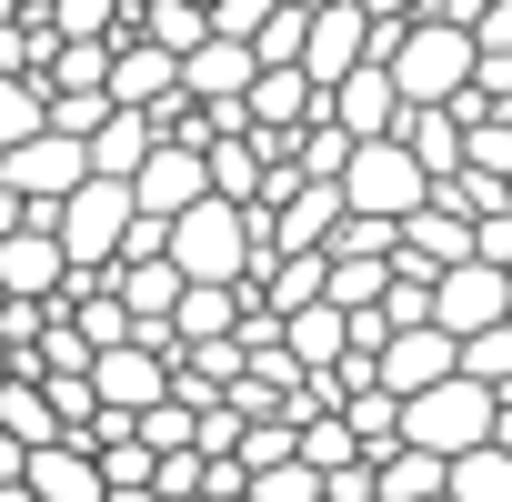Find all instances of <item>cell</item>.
<instances>
[{
	"mask_svg": "<svg viewBox=\"0 0 512 502\" xmlns=\"http://www.w3.org/2000/svg\"><path fill=\"white\" fill-rule=\"evenodd\" d=\"M502 312H512V282H502V272H482V262H452V272L432 282V332H452V342L502 332Z\"/></svg>",
	"mask_w": 512,
	"mask_h": 502,
	"instance_id": "obj_4",
	"label": "cell"
},
{
	"mask_svg": "<svg viewBox=\"0 0 512 502\" xmlns=\"http://www.w3.org/2000/svg\"><path fill=\"white\" fill-rule=\"evenodd\" d=\"M201 11H211V41H241V51H251V31H262L282 0H201Z\"/></svg>",
	"mask_w": 512,
	"mask_h": 502,
	"instance_id": "obj_23",
	"label": "cell"
},
{
	"mask_svg": "<svg viewBox=\"0 0 512 502\" xmlns=\"http://www.w3.org/2000/svg\"><path fill=\"white\" fill-rule=\"evenodd\" d=\"M502 211H512V181H502Z\"/></svg>",
	"mask_w": 512,
	"mask_h": 502,
	"instance_id": "obj_29",
	"label": "cell"
},
{
	"mask_svg": "<svg viewBox=\"0 0 512 502\" xmlns=\"http://www.w3.org/2000/svg\"><path fill=\"white\" fill-rule=\"evenodd\" d=\"M282 352H292L302 372H332V362L352 352V322H342L332 302H312V312H292V322H282Z\"/></svg>",
	"mask_w": 512,
	"mask_h": 502,
	"instance_id": "obj_16",
	"label": "cell"
},
{
	"mask_svg": "<svg viewBox=\"0 0 512 502\" xmlns=\"http://www.w3.org/2000/svg\"><path fill=\"white\" fill-rule=\"evenodd\" d=\"M41 131V81H0V151H21Z\"/></svg>",
	"mask_w": 512,
	"mask_h": 502,
	"instance_id": "obj_22",
	"label": "cell"
},
{
	"mask_svg": "<svg viewBox=\"0 0 512 502\" xmlns=\"http://www.w3.org/2000/svg\"><path fill=\"white\" fill-rule=\"evenodd\" d=\"M251 502H322V472L282 462V472H251Z\"/></svg>",
	"mask_w": 512,
	"mask_h": 502,
	"instance_id": "obj_24",
	"label": "cell"
},
{
	"mask_svg": "<svg viewBox=\"0 0 512 502\" xmlns=\"http://www.w3.org/2000/svg\"><path fill=\"white\" fill-rule=\"evenodd\" d=\"M121 231H131V191H121V181H81V191L51 211V241H61L71 282H101V272L121 262Z\"/></svg>",
	"mask_w": 512,
	"mask_h": 502,
	"instance_id": "obj_3",
	"label": "cell"
},
{
	"mask_svg": "<svg viewBox=\"0 0 512 502\" xmlns=\"http://www.w3.org/2000/svg\"><path fill=\"white\" fill-rule=\"evenodd\" d=\"M372 502H442V462L432 452H382L372 462Z\"/></svg>",
	"mask_w": 512,
	"mask_h": 502,
	"instance_id": "obj_20",
	"label": "cell"
},
{
	"mask_svg": "<svg viewBox=\"0 0 512 502\" xmlns=\"http://www.w3.org/2000/svg\"><path fill=\"white\" fill-rule=\"evenodd\" d=\"M251 81H262V61H251L241 41H201V51L181 61V101H201V111H241Z\"/></svg>",
	"mask_w": 512,
	"mask_h": 502,
	"instance_id": "obj_10",
	"label": "cell"
},
{
	"mask_svg": "<svg viewBox=\"0 0 512 502\" xmlns=\"http://www.w3.org/2000/svg\"><path fill=\"white\" fill-rule=\"evenodd\" d=\"M31 502H101V462L81 452V442H51V452H31Z\"/></svg>",
	"mask_w": 512,
	"mask_h": 502,
	"instance_id": "obj_14",
	"label": "cell"
},
{
	"mask_svg": "<svg viewBox=\"0 0 512 502\" xmlns=\"http://www.w3.org/2000/svg\"><path fill=\"white\" fill-rule=\"evenodd\" d=\"M131 442H141L151 462H171V452H191V412H181V402H151V412L131 422Z\"/></svg>",
	"mask_w": 512,
	"mask_h": 502,
	"instance_id": "obj_21",
	"label": "cell"
},
{
	"mask_svg": "<svg viewBox=\"0 0 512 502\" xmlns=\"http://www.w3.org/2000/svg\"><path fill=\"white\" fill-rule=\"evenodd\" d=\"M131 41H151L161 61H191V51L211 41V11H201V0H151V11L131 21Z\"/></svg>",
	"mask_w": 512,
	"mask_h": 502,
	"instance_id": "obj_15",
	"label": "cell"
},
{
	"mask_svg": "<svg viewBox=\"0 0 512 502\" xmlns=\"http://www.w3.org/2000/svg\"><path fill=\"white\" fill-rule=\"evenodd\" d=\"M442 502H512V452H462V462H442Z\"/></svg>",
	"mask_w": 512,
	"mask_h": 502,
	"instance_id": "obj_19",
	"label": "cell"
},
{
	"mask_svg": "<svg viewBox=\"0 0 512 502\" xmlns=\"http://www.w3.org/2000/svg\"><path fill=\"white\" fill-rule=\"evenodd\" d=\"M151 141H161V131H151L141 111H111V121L81 141V161H91V181H131V171L151 161Z\"/></svg>",
	"mask_w": 512,
	"mask_h": 502,
	"instance_id": "obj_13",
	"label": "cell"
},
{
	"mask_svg": "<svg viewBox=\"0 0 512 502\" xmlns=\"http://www.w3.org/2000/svg\"><path fill=\"white\" fill-rule=\"evenodd\" d=\"M362 61H372V21L352 11V0H342V11H312V31H302V61H292V71H302L312 91H332V81H352Z\"/></svg>",
	"mask_w": 512,
	"mask_h": 502,
	"instance_id": "obj_7",
	"label": "cell"
},
{
	"mask_svg": "<svg viewBox=\"0 0 512 502\" xmlns=\"http://www.w3.org/2000/svg\"><path fill=\"white\" fill-rule=\"evenodd\" d=\"M432 382H452V332H392V342L372 352V392L412 402V392H432Z\"/></svg>",
	"mask_w": 512,
	"mask_h": 502,
	"instance_id": "obj_9",
	"label": "cell"
},
{
	"mask_svg": "<svg viewBox=\"0 0 512 502\" xmlns=\"http://www.w3.org/2000/svg\"><path fill=\"white\" fill-rule=\"evenodd\" d=\"M342 221H382V231H402L422 201H432V181L412 171V151L402 141H352V161H342Z\"/></svg>",
	"mask_w": 512,
	"mask_h": 502,
	"instance_id": "obj_1",
	"label": "cell"
},
{
	"mask_svg": "<svg viewBox=\"0 0 512 502\" xmlns=\"http://www.w3.org/2000/svg\"><path fill=\"white\" fill-rule=\"evenodd\" d=\"M492 442V392L482 382H432V392H412L402 402V452H432V462H462V452H482Z\"/></svg>",
	"mask_w": 512,
	"mask_h": 502,
	"instance_id": "obj_2",
	"label": "cell"
},
{
	"mask_svg": "<svg viewBox=\"0 0 512 502\" xmlns=\"http://www.w3.org/2000/svg\"><path fill=\"white\" fill-rule=\"evenodd\" d=\"M502 332H512V312H502Z\"/></svg>",
	"mask_w": 512,
	"mask_h": 502,
	"instance_id": "obj_30",
	"label": "cell"
},
{
	"mask_svg": "<svg viewBox=\"0 0 512 502\" xmlns=\"http://www.w3.org/2000/svg\"><path fill=\"white\" fill-rule=\"evenodd\" d=\"M492 452H512V392H492Z\"/></svg>",
	"mask_w": 512,
	"mask_h": 502,
	"instance_id": "obj_25",
	"label": "cell"
},
{
	"mask_svg": "<svg viewBox=\"0 0 512 502\" xmlns=\"http://www.w3.org/2000/svg\"><path fill=\"white\" fill-rule=\"evenodd\" d=\"M21 221H31V211H21V201H11V191H0V241H11V231H21Z\"/></svg>",
	"mask_w": 512,
	"mask_h": 502,
	"instance_id": "obj_26",
	"label": "cell"
},
{
	"mask_svg": "<svg viewBox=\"0 0 512 502\" xmlns=\"http://www.w3.org/2000/svg\"><path fill=\"white\" fill-rule=\"evenodd\" d=\"M262 171H272V161H262V141H251V131H231V141H211V151H201V191H211V201H231V211L262 201Z\"/></svg>",
	"mask_w": 512,
	"mask_h": 502,
	"instance_id": "obj_12",
	"label": "cell"
},
{
	"mask_svg": "<svg viewBox=\"0 0 512 502\" xmlns=\"http://www.w3.org/2000/svg\"><path fill=\"white\" fill-rule=\"evenodd\" d=\"M41 91H91V101H111V41H51Z\"/></svg>",
	"mask_w": 512,
	"mask_h": 502,
	"instance_id": "obj_17",
	"label": "cell"
},
{
	"mask_svg": "<svg viewBox=\"0 0 512 502\" xmlns=\"http://www.w3.org/2000/svg\"><path fill=\"white\" fill-rule=\"evenodd\" d=\"M322 121H332L342 141H392V131H402V91H392V71L362 61L352 81H332V91H322Z\"/></svg>",
	"mask_w": 512,
	"mask_h": 502,
	"instance_id": "obj_5",
	"label": "cell"
},
{
	"mask_svg": "<svg viewBox=\"0 0 512 502\" xmlns=\"http://www.w3.org/2000/svg\"><path fill=\"white\" fill-rule=\"evenodd\" d=\"M262 221H272V251H322V241L342 231V191H332V181H302V191H292L282 211H262Z\"/></svg>",
	"mask_w": 512,
	"mask_h": 502,
	"instance_id": "obj_11",
	"label": "cell"
},
{
	"mask_svg": "<svg viewBox=\"0 0 512 502\" xmlns=\"http://www.w3.org/2000/svg\"><path fill=\"white\" fill-rule=\"evenodd\" d=\"M121 191H131L141 221H181L191 201H211V191H201V151H181V141H151V161H141Z\"/></svg>",
	"mask_w": 512,
	"mask_h": 502,
	"instance_id": "obj_8",
	"label": "cell"
},
{
	"mask_svg": "<svg viewBox=\"0 0 512 502\" xmlns=\"http://www.w3.org/2000/svg\"><path fill=\"white\" fill-rule=\"evenodd\" d=\"M0 502H31V482H0Z\"/></svg>",
	"mask_w": 512,
	"mask_h": 502,
	"instance_id": "obj_27",
	"label": "cell"
},
{
	"mask_svg": "<svg viewBox=\"0 0 512 502\" xmlns=\"http://www.w3.org/2000/svg\"><path fill=\"white\" fill-rule=\"evenodd\" d=\"M0 382H11V352H0Z\"/></svg>",
	"mask_w": 512,
	"mask_h": 502,
	"instance_id": "obj_28",
	"label": "cell"
},
{
	"mask_svg": "<svg viewBox=\"0 0 512 502\" xmlns=\"http://www.w3.org/2000/svg\"><path fill=\"white\" fill-rule=\"evenodd\" d=\"M61 292H71V262H61L51 221H21L0 241V302H61Z\"/></svg>",
	"mask_w": 512,
	"mask_h": 502,
	"instance_id": "obj_6",
	"label": "cell"
},
{
	"mask_svg": "<svg viewBox=\"0 0 512 502\" xmlns=\"http://www.w3.org/2000/svg\"><path fill=\"white\" fill-rule=\"evenodd\" d=\"M0 442H21V452H51L61 442V422H51V402H41V382H0Z\"/></svg>",
	"mask_w": 512,
	"mask_h": 502,
	"instance_id": "obj_18",
	"label": "cell"
}]
</instances>
